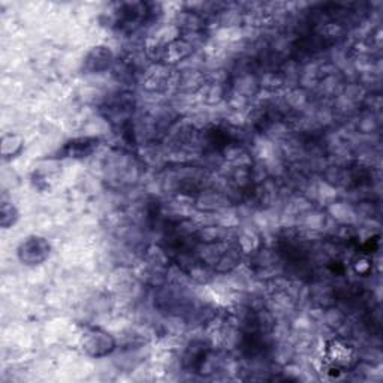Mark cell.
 <instances>
[{
  "instance_id": "2",
  "label": "cell",
  "mask_w": 383,
  "mask_h": 383,
  "mask_svg": "<svg viewBox=\"0 0 383 383\" xmlns=\"http://www.w3.org/2000/svg\"><path fill=\"white\" fill-rule=\"evenodd\" d=\"M84 347L90 355L99 358V357L108 355L114 349V340L111 339L110 334H106L105 331L99 328H90L86 332Z\"/></svg>"
},
{
  "instance_id": "3",
  "label": "cell",
  "mask_w": 383,
  "mask_h": 383,
  "mask_svg": "<svg viewBox=\"0 0 383 383\" xmlns=\"http://www.w3.org/2000/svg\"><path fill=\"white\" fill-rule=\"evenodd\" d=\"M98 138H78V140H72L60 148L57 158H87L95 151V148H98Z\"/></svg>"
},
{
  "instance_id": "1",
  "label": "cell",
  "mask_w": 383,
  "mask_h": 383,
  "mask_svg": "<svg viewBox=\"0 0 383 383\" xmlns=\"http://www.w3.org/2000/svg\"><path fill=\"white\" fill-rule=\"evenodd\" d=\"M325 358L330 364V369L335 373H342L354 369L355 364L358 362L355 347L342 339L331 340L327 344Z\"/></svg>"
},
{
  "instance_id": "4",
  "label": "cell",
  "mask_w": 383,
  "mask_h": 383,
  "mask_svg": "<svg viewBox=\"0 0 383 383\" xmlns=\"http://www.w3.org/2000/svg\"><path fill=\"white\" fill-rule=\"evenodd\" d=\"M50 247L48 244L45 242L42 238H38V237H34V238H29L27 241H24L21 244L20 247V257L23 262H29V264H38L36 262V257H35V252L39 253V252H44V253H48Z\"/></svg>"
}]
</instances>
